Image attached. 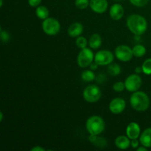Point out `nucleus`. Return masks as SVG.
<instances>
[{
	"label": "nucleus",
	"mask_w": 151,
	"mask_h": 151,
	"mask_svg": "<svg viewBox=\"0 0 151 151\" xmlns=\"http://www.w3.org/2000/svg\"><path fill=\"white\" fill-rule=\"evenodd\" d=\"M127 27L132 33L140 36L147 29V22L145 17L139 14H131L127 19Z\"/></svg>",
	"instance_id": "obj_1"
},
{
	"label": "nucleus",
	"mask_w": 151,
	"mask_h": 151,
	"mask_svg": "<svg viewBox=\"0 0 151 151\" xmlns=\"http://www.w3.org/2000/svg\"><path fill=\"white\" fill-rule=\"evenodd\" d=\"M130 103L134 110L143 112L147 111L150 106V98L144 91H137L131 94Z\"/></svg>",
	"instance_id": "obj_2"
},
{
	"label": "nucleus",
	"mask_w": 151,
	"mask_h": 151,
	"mask_svg": "<svg viewBox=\"0 0 151 151\" xmlns=\"http://www.w3.org/2000/svg\"><path fill=\"white\" fill-rule=\"evenodd\" d=\"M86 128L89 134L99 136L104 131L106 123H105L104 119L101 116L94 115V116H90L87 119Z\"/></svg>",
	"instance_id": "obj_3"
},
{
	"label": "nucleus",
	"mask_w": 151,
	"mask_h": 151,
	"mask_svg": "<svg viewBox=\"0 0 151 151\" xmlns=\"http://www.w3.org/2000/svg\"><path fill=\"white\" fill-rule=\"evenodd\" d=\"M42 29L44 33L48 35H56L60 30V24L56 19L47 18L42 23Z\"/></svg>",
	"instance_id": "obj_4"
},
{
	"label": "nucleus",
	"mask_w": 151,
	"mask_h": 151,
	"mask_svg": "<svg viewBox=\"0 0 151 151\" xmlns=\"http://www.w3.org/2000/svg\"><path fill=\"white\" fill-rule=\"evenodd\" d=\"M94 60V55L92 50L89 48L82 49L77 58V62L80 67L86 68L90 66Z\"/></svg>",
	"instance_id": "obj_5"
},
{
	"label": "nucleus",
	"mask_w": 151,
	"mask_h": 151,
	"mask_svg": "<svg viewBox=\"0 0 151 151\" xmlns=\"http://www.w3.org/2000/svg\"><path fill=\"white\" fill-rule=\"evenodd\" d=\"M84 100L90 103H96L100 99L102 92L100 88L96 85H89L84 89L83 93Z\"/></svg>",
	"instance_id": "obj_6"
},
{
	"label": "nucleus",
	"mask_w": 151,
	"mask_h": 151,
	"mask_svg": "<svg viewBox=\"0 0 151 151\" xmlns=\"http://www.w3.org/2000/svg\"><path fill=\"white\" fill-rule=\"evenodd\" d=\"M114 56L110 50H103L94 55V61L99 66H109L114 61Z\"/></svg>",
	"instance_id": "obj_7"
},
{
	"label": "nucleus",
	"mask_w": 151,
	"mask_h": 151,
	"mask_svg": "<svg viewBox=\"0 0 151 151\" xmlns=\"http://www.w3.org/2000/svg\"><path fill=\"white\" fill-rule=\"evenodd\" d=\"M142 80L139 74H132L129 75L125 81V88L130 92L137 91L141 87Z\"/></svg>",
	"instance_id": "obj_8"
},
{
	"label": "nucleus",
	"mask_w": 151,
	"mask_h": 151,
	"mask_svg": "<svg viewBox=\"0 0 151 151\" xmlns=\"http://www.w3.org/2000/svg\"><path fill=\"white\" fill-rule=\"evenodd\" d=\"M115 56L119 60L122 62H128L132 59V49L127 45H119L115 49Z\"/></svg>",
	"instance_id": "obj_9"
},
{
	"label": "nucleus",
	"mask_w": 151,
	"mask_h": 151,
	"mask_svg": "<svg viewBox=\"0 0 151 151\" xmlns=\"http://www.w3.org/2000/svg\"><path fill=\"white\" fill-rule=\"evenodd\" d=\"M126 103L121 97H115L109 103V110L112 114H119L125 111Z\"/></svg>",
	"instance_id": "obj_10"
},
{
	"label": "nucleus",
	"mask_w": 151,
	"mask_h": 151,
	"mask_svg": "<svg viewBox=\"0 0 151 151\" xmlns=\"http://www.w3.org/2000/svg\"><path fill=\"white\" fill-rule=\"evenodd\" d=\"M89 7L96 13H103L107 10L109 3L107 0H90Z\"/></svg>",
	"instance_id": "obj_11"
},
{
	"label": "nucleus",
	"mask_w": 151,
	"mask_h": 151,
	"mask_svg": "<svg viewBox=\"0 0 151 151\" xmlns=\"http://www.w3.org/2000/svg\"><path fill=\"white\" fill-rule=\"evenodd\" d=\"M126 135L130 139H138L141 135V128L138 123L132 122L127 126Z\"/></svg>",
	"instance_id": "obj_12"
},
{
	"label": "nucleus",
	"mask_w": 151,
	"mask_h": 151,
	"mask_svg": "<svg viewBox=\"0 0 151 151\" xmlns=\"http://www.w3.org/2000/svg\"><path fill=\"white\" fill-rule=\"evenodd\" d=\"M109 15L110 17L113 20L118 21L120 20L124 16V8L120 4H114L111 7L110 10H109Z\"/></svg>",
	"instance_id": "obj_13"
},
{
	"label": "nucleus",
	"mask_w": 151,
	"mask_h": 151,
	"mask_svg": "<svg viewBox=\"0 0 151 151\" xmlns=\"http://www.w3.org/2000/svg\"><path fill=\"white\" fill-rule=\"evenodd\" d=\"M83 31V26L79 22L72 24L68 28V34L72 38H78L82 34Z\"/></svg>",
	"instance_id": "obj_14"
},
{
	"label": "nucleus",
	"mask_w": 151,
	"mask_h": 151,
	"mask_svg": "<svg viewBox=\"0 0 151 151\" xmlns=\"http://www.w3.org/2000/svg\"><path fill=\"white\" fill-rule=\"evenodd\" d=\"M139 142L142 145L146 147H151V128L145 130L139 137Z\"/></svg>",
	"instance_id": "obj_15"
},
{
	"label": "nucleus",
	"mask_w": 151,
	"mask_h": 151,
	"mask_svg": "<svg viewBox=\"0 0 151 151\" xmlns=\"http://www.w3.org/2000/svg\"><path fill=\"white\" fill-rule=\"evenodd\" d=\"M115 145L120 150H126L131 145V139L125 136H119L115 139Z\"/></svg>",
	"instance_id": "obj_16"
},
{
	"label": "nucleus",
	"mask_w": 151,
	"mask_h": 151,
	"mask_svg": "<svg viewBox=\"0 0 151 151\" xmlns=\"http://www.w3.org/2000/svg\"><path fill=\"white\" fill-rule=\"evenodd\" d=\"M102 44V38L99 34L94 33L91 35L88 40V45L91 49L97 50L100 48Z\"/></svg>",
	"instance_id": "obj_17"
},
{
	"label": "nucleus",
	"mask_w": 151,
	"mask_h": 151,
	"mask_svg": "<svg viewBox=\"0 0 151 151\" xmlns=\"http://www.w3.org/2000/svg\"><path fill=\"white\" fill-rule=\"evenodd\" d=\"M35 15L38 19H41V20H45L46 19L49 18V15H50V12L47 7L45 6L39 5L37 7L36 10H35Z\"/></svg>",
	"instance_id": "obj_18"
},
{
	"label": "nucleus",
	"mask_w": 151,
	"mask_h": 151,
	"mask_svg": "<svg viewBox=\"0 0 151 151\" xmlns=\"http://www.w3.org/2000/svg\"><path fill=\"white\" fill-rule=\"evenodd\" d=\"M107 72L109 75H110L111 76H118L121 73V66L119 64H117V63H111L108 66Z\"/></svg>",
	"instance_id": "obj_19"
},
{
	"label": "nucleus",
	"mask_w": 151,
	"mask_h": 151,
	"mask_svg": "<svg viewBox=\"0 0 151 151\" xmlns=\"http://www.w3.org/2000/svg\"><path fill=\"white\" fill-rule=\"evenodd\" d=\"M133 54L136 58H142L146 54V48L142 44H137L132 48Z\"/></svg>",
	"instance_id": "obj_20"
},
{
	"label": "nucleus",
	"mask_w": 151,
	"mask_h": 151,
	"mask_svg": "<svg viewBox=\"0 0 151 151\" xmlns=\"http://www.w3.org/2000/svg\"><path fill=\"white\" fill-rule=\"evenodd\" d=\"M81 78H82L83 81H85V82H91V81H93L95 79L96 77L91 69V70L86 69V70H84L82 72V74H81Z\"/></svg>",
	"instance_id": "obj_21"
},
{
	"label": "nucleus",
	"mask_w": 151,
	"mask_h": 151,
	"mask_svg": "<svg viewBox=\"0 0 151 151\" xmlns=\"http://www.w3.org/2000/svg\"><path fill=\"white\" fill-rule=\"evenodd\" d=\"M88 41H87L86 38L84 36H78L77 38L76 41H75V44H76V46L79 49L82 50V49L86 48L87 47V44H88Z\"/></svg>",
	"instance_id": "obj_22"
},
{
	"label": "nucleus",
	"mask_w": 151,
	"mask_h": 151,
	"mask_svg": "<svg viewBox=\"0 0 151 151\" xmlns=\"http://www.w3.org/2000/svg\"><path fill=\"white\" fill-rule=\"evenodd\" d=\"M143 73L147 75H151V58H147L142 65Z\"/></svg>",
	"instance_id": "obj_23"
},
{
	"label": "nucleus",
	"mask_w": 151,
	"mask_h": 151,
	"mask_svg": "<svg viewBox=\"0 0 151 151\" xmlns=\"http://www.w3.org/2000/svg\"><path fill=\"white\" fill-rule=\"evenodd\" d=\"M75 4L80 10H85L89 6L88 0H75Z\"/></svg>",
	"instance_id": "obj_24"
},
{
	"label": "nucleus",
	"mask_w": 151,
	"mask_h": 151,
	"mask_svg": "<svg viewBox=\"0 0 151 151\" xmlns=\"http://www.w3.org/2000/svg\"><path fill=\"white\" fill-rule=\"evenodd\" d=\"M125 88V83L122 82V81H117V82H116L113 85V89L116 92H122V91H124Z\"/></svg>",
	"instance_id": "obj_25"
},
{
	"label": "nucleus",
	"mask_w": 151,
	"mask_h": 151,
	"mask_svg": "<svg viewBox=\"0 0 151 151\" xmlns=\"http://www.w3.org/2000/svg\"><path fill=\"white\" fill-rule=\"evenodd\" d=\"M130 2L136 7H144L148 3L149 0H129Z\"/></svg>",
	"instance_id": "obj_26"
},
{
	"label": "nucleus",
	"mask_w": 151,
	"mask_h": 151,
	"mask_svg": "<svg viewBox=\"0 0 151 151\" xmlns=\"http://www.w3.org/2000/svg\"><path fill=\"white\" fill-rule=\"evenodd\" d=\"M0 36H1V40L2 42L7 43L10 41V35L9 32L6 30H3L1 29V32H0Z\"/></svg>",
	"instance_id": "obj_27"
},
{
	"label": "nucleus",
	"mask_w": 151,
	"mask_h": 151,
	"mask_svg": "<svg viewBox=\"0 0 151 151\" xmlns=\"http://www.w3.org/2000/svg\"><path fill=\"white\" fill-rule=\"evenodd\" d=\"M94 144L97 147H103L107 146V142H106V139H105L104 138H103V137H98V138H97V139L96 140V142L94 143Z\"/></svg>",
	"instance_id": "obj_28"
},
{
	"label": "nucleus",
	"mask_w": 151,
	"mask_h": 151,
	"mask_svg": "<svg viewBox=\"0 0 151 151\" xmlns=\"http://www.w3.org/2000/svg\"><path fill=\"white\" fill-rule=\"evenodd\" d=\"M42 0H28V4L32 7H38Z\"/></svg>",
	"instance_id": "obj_29"
},
{
	"label": "nucleus",
	"mask_w": 151,
	"mask_h": 151,
	"mask_svg": "<svg viewBox=\"0 0 151 151\" xmlns=\"http://www.w3.org/2000/svg\"><path fill=\"white\" fill-rule=\"evenodd\" d=\"M139 143L140 142L137 139H134L131 140V146L134 149H137L139 146Z\"/></svg>",
	"instance_id": "obj_30"
},
{
	"label": "nucleus",
	"mask_w": 151,
	"mask_h": 151,
	"mask_svg": "<svg viewBox=\"0 0 151 151\" xmlns=\"http://www.w3.org/2000/svg\"><path fill=\"white\" fill-rule=\"evenodd\" d=\"M98 138V136L97 135H94V134H89V137H88V140H89L91 142L94 143L96 142V140Z\"/></svg>",
	"instance_id": "obj_31"
},
{
	"label": "nucleus",
	"mask_w": 151,
	"mask_h": 151,
	"mask_svg": "<svg viewBox=\"0 0 151 151\" xmlns=\"http://www.w3.org/2000/svg\"><path fill=\"white\" fill-rule=\"evenodd\" d=\"M89 66H90V69H91V70H96V69H97V67L99 66V65L97 64L95 61H93L92 63L90 64Z\"/></svg>",
	"instance_id": "obj_32"
},
{
	"label": "nucleus",
	"mask_w": 151,
	"mask_h": 151,
	"mask_svg": "<svg viewBox=\"0 0 151 151\" xmlns=\"http://www.w3.org/2000/svg\"><path fill=\"white\" fill-rule=\"evenodd\" d=\"M31 151H45V149L41 147V146H35V147H33L32 149L30 150Z\"/></svg>",
	"instance_id": "obj_33"
},
{
	"label": "nucleus",
	"mask_w": 151,
	"mask_h": 151,
	"mask_svg": "<svg viewBox=\"0 0 151 151\" xmlns=\"http://www.w3.org/2000/svg\"><path fill=\"white\" fill-rule=\"evenodd\" d=\"M100 80H101V82L100 83H103V81H105V77L103 74H100V75H99V76L97 78V82H99V81H100Z\"/></svg>",
	"instance_id": "obj_34"
},
{
	"label": "nucleus",
	"mask_w": 151,
	"mask_h": 151,
	"mask_svg": "<svg viewBox=\"0 0 151 151\" xmlns=\"http://www.w3.org/2000/svg\"><path fill=\"white\" fill-rule=\"evenodd\" d=\"M135 72L137 74H139V75L140 73H142V72H143L142 68V66H138V67L136 68V69H135Z\"/></svg>",
	"instance_id": "obj_35"
},
{
	"label": "nucleus",
	"mask_w": 151,
	"mask_h": 151,
	"mask_svg": "<svg viewBox=\"0 0 151 151\" xmlns=\"http://www.w3.org/2000/svg\"><path fill=\"white\" fill-rule=\"evenodd\" d=\"M137 151H147V147H145V146L142 145V147H138L137 148Z\"/></svg>",
	"instance_id": "obj_36"
},
{
	"label": "nucleus",
	"mask_w": 151,
	"mask_h": 151,
	"mask_svg": "<svg viewBox=\"0 0 151 151\" xmlns=\"http://www.w3.org/2000/svg\"><path fill=\"white\" fill-rule=\"evenodd\" d=\"M3 120V113L2 112H0V121H2Z\"/></svg>",
	"instance_id": "obj_37"
},
{
	"label": "nucleus",
	"mask_w": 151,
	"mask_h": 151,
	"mask_svg": "<svg viewBox=\"0 0 151 151\" xmlns=\"http://www.w3.org/2000/svg\"><path fill=\"white\" fill-rule=\"evenodd\" d=\"M0 1H1V2H0V7H2V5H3V0H0Z\"/></svg>",
	"instance_id": "obj_38"
}]
</instances>
